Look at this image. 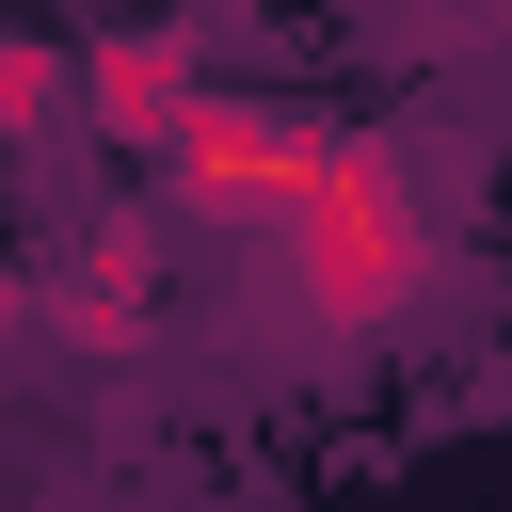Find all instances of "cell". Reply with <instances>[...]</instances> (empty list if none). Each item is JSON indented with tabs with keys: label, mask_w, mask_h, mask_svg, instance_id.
Listing matches in <instances>:
<instances>
[{
	"label": "cell",
	"mask_w": 512,
	"mask_h": 512,
	"mask_svg": "<svg viewBox=\"0 0 512 512\" xmlns=\"http://www.w3.org/2000/svg\"><path fill=\"white\" fill-rule=\"evenodd\" d=\"M304 160H320V128H288V112H224V96L176 112V176H192L208 208H240V224H272V208L304 192Z\"/></svg>",
	"instance_id": "7a4b0ae2"
},
{
	"label": "cell",
	"mask_w": 512,
	"mask_h": 512,
	"mask_svg": "<svg viewBox=\"0 0 512 512\" xmlns=\"http://www.w3.org/2000/svg\"><path fill=\"white\" fill-rule=\"evenodd\" d=\"M0 320H16V288H0Z\"/></svg>",
	"instance_id": "5b68a950"
},
{
	"label": "cell",
	"mask_w": 512,
	"mask_h": 512,
	"mask_svg": "<svg viewBox=\"0 0 512 512\" xmlns=\"http://www.w3.org/2000/svg\"><path fill=\"white\" fill-rule=\"evenodd\" d=\"M96 112L144 128V144H176V112H192V48H176V32H112V48H96Z\"/></svg>",
	"instance_id": "3957f363"
},
{
	"label": "cell",
	"mask_w": 512,
	"mask_h": 512,
	"mask_svg": "<svg viewBox=\"0 0 512 512\" xmlns=\"http://www.w3.org/2000/svg\"><path fill=\"white\" fill-rule=\"evenodd\" d=\"M0 112H48V64L32 48H0Z\"/></svg>",
	"instance_id": "277c9868"
},
{
	"label": "cell",
	"mask_w": 512,
	"mask_h": 512,
	"mask_svg": "<svg viewBox=\"0 0 512 512\" xmlns=\"http://www.w3.org/2000/svg\"><path fill=\"white\" fill-rule=\"evenodd\" d=\"M272 240H288V272H304V304L320 320H400L416 304V272H432V224H416V176L368 144V128H320V160H304V192L272 208Z\"/></svg>",
	"instance_id": "6da1fadb"
}]
</instances>
